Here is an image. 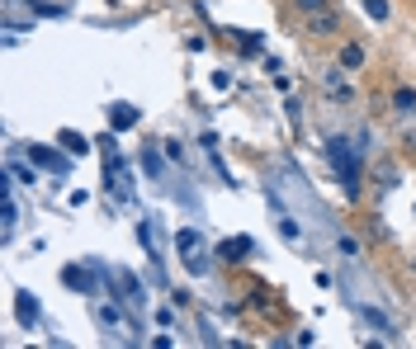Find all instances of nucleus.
I'll use <instances>...</instances> for the list:
<instances>
[{"label": "nucleus", "mask_w": 416, "mask_h": 349, "mask_svg": "<svg viewBox=\"0 0 416 349\" xmlns=\"http://www.w3.org/2000/svg\"><path fill=\"white\" fill-rule=\"evenodd\" d=\"M175 246H180V259H184V264H189L194 274H204V269H208V259H204V241H199L194 232H180V241H175Z\"/></svg>", "instance_id": "f257e3e1"}, {"label": "nucleus", "mask_w": 416, "mask_h": 349, "mask_svg": "<svg viewBox=\"0 0 416 349\" xmlns=\"http://www.w3.org/2000/svg\"><path fill=\"white\" fill-rule=\"evenodd\" d=\"M340 28V14L336 10H322V14H308V33H317V38H331Z\"/></svg>", "instance_id": "f03ea898"}, {"label": "nucleus", "mask_w": 416, "mask_h": 349, "mask_svg": "<svg viewBox=\"0 0 416 349\" xmlns=\"http://www.w3.org/2000/svg\"><path fill=\"white\" fill-rule=\"evenodd\" d=\"M364 57H369V52H364V43H345V48H340V71H360Z\"/></svg>", "instance_id": "7ed1b4c3"}, {"label": "nucleus", "mask_w": 416, "mask_h": 349, "mask_svg": "<svg viewBox=\"0 0 416 349\" xmlns=\"http://www.w3.org/2000/svg\"><path fill=\"white\" fill-rule=\"evenodd\" d=\"M14 307H19V321H24V326H38V302L28 298V293H19V298H14Z\"/></svg>", "instance_id": "20e7f679"}, {"label": "nucleus", "mask_w": 416, "mask_h": 349, "mask_svg": "<svg viewBox=\"0 0 416 349\" xmlns=\"http://www.w3.org/2000/svg\"><path fill=\"white\" fill-rule=\"evenodd\" d=\"M364 14L383 24V19H388V14H392V5H388V0H364Z\"/></svg>", "instance_id": "39448f33"}, {"label": "nucleus", "mask_w": 416, "mask_h": 349, "mask_svg": "<svg viewBox=\"0 0 416 349\" xmlns=\"http://www.w3.org/2000/svg\"><path fill=\"white\" fill-rule=\"evenodd\" d=\"M132 123H137V109L118 104V109H114V128H132Z\"/></svg>", "instance_id": "423d86ee"}, {"label": "nucleus", "mask_w": 416, "mask_h": 349, "mask_svg": "<svg viewBox=\"0 0 416 349\" xmlns=\"http://www.w3.org/2000/svg\"><path fill=\"white\" fill-rule=\"evenodd\" d=\"M322 10H336L331 0H298V14L308 19V14H322Z\"/></svg>", "instance_id": "0eeeda50"}, {"label": "nucleus", "mask_w": 416, "mask_h": 349, "mask_svg": "<svg viewBox=\"0 0 416 349\" xmlns=\"http://www.w3.org/2000/svg\"><path fill=\"white\" fill-rule=\"evenodd\" d=\"M392 104H397L402 114H412V109H416V90H397V95H392Z\"/></svg>", "instance_id": "6e6552de"}, {"label": "nucleus", "mask_w": 416, "mask_h": 349, "mask_svg": "<svg viewBox=\"0 0 416 349\" xmlns=\"http://www.w3.org/2000/svg\"><path fill=\"white\" fill-rule=\"evenodd\" d=\"M62 146H66L71 156H80V151H85V137H80V132H66V137H62Z\"/></svg>", "instance_id": "1a4fd4ad"}, {"label": "nucleus", "mask_w": 416, "mask_h": 349, "mask_svg": "<svg viewBox=\"0 0 416 349\" xmlns=\"http://www.w3.org/2000/svg\"><path fill=\"white\" fill-rule=\"evenodd\" d=\"M326 90H336V95H340V100H350V85H345V80H340V76H336V71H331V76H326Z\"/></svg>", "instance_id": "9d476101"}, {"label": "nucleus", "mask_w": 416, "mask_h": 349, "mask_svg": "<svg viewBox=\"0 0 416 349\" xmlns=\"http://www.w3.org/2000/svg\"><path fill=\"white\" fill-rule=\"evenodd\" d=\"M66 284H76V288H90V279H85V269H62Z\"/></svg>", "instance_id": "9b49d317"}, {"label": "nucleus", "mask_w": 416, "mask_h": 349, "mask_svg": "<svg viewBox=\"0 0 416 349\" xmlns=\"http://www.w3.org/2000/svg\"><path fill=\"white\" fill-rule=\"evenodd\" d=\"M28 156H33V161H43V166H52V170H62V161H57L52 151H28Z\"/></svg>", "instance_id": "f8f14e48"}]
</instances>
